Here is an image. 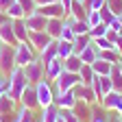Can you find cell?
<instances>
[{"label":"cell","instance_id":"cell-1","mask_svg":"<svg viewBox=\"0 0 122 122\" xmlns=\"http://www.w3.org/2000/svg\"><path fill=\"white\" fill-rule=\"evenodd\" d=\"M26 85H28V81H26L24 70L15 66V68L11 70V74H9V79H7V92L11 94V98L20 100V96H22V92H24Z\"/></svg>","mask_w":122,"mask_h":122},{"label":"cell","instance_id":"cell-2","mask_svg":"<svg viewBox=\"0 0 122 122\" xmlns=\"http://www.w3.org/2000/svg\"><path fill=\"white\" fill-rule=\"evenodd\" d=\"M13 57H15V66H18V68H24L33 59H37V50L28 41H18V44L13 46Z\"/></svg>","mask_w":122,"mask_h":122},{"label":"cell","instance_id":"cell-3","mask_svg":"<svg viewBox=\"0 0 122 122\" xmlns=\"http://www.w3.org/2000/svg\"><path fill=\"white\" fill-rule=\"evenodd\" d=\"M35 92H37L39 109H44V107H48V105H55V85H52V81L44 79V81L35 83Z\"/></svg>","mask_w":122,"mask_h":122},{"label":"cell","instance_id":"cell-4","mask_svg":"<svg viewBox=\"0 0 122 122\" xmlns=\"http://www.w3.org/2000/svg\"><path fill=\"white\" fill-rule=\"evenodd\" d=\"M76 83H81L79 72H68V70H63V72H61L57 79L52 81V85H55V92H57V94L74 89V85H76Z\"/></svg>","mask_w":122,"mask_h":122},{"label":"cell","instance_id":"cell-5","mask_svg":"<svg viewBox=\"0 0 122 122\" xmlns=\"http://www.w3.org/2000/svg\"><path fill=\"white\" fill-rule=\"evenodd\" d=\"M15 68V57H13V46L0 44V74L9 79L11 70Z\"/></svg>","mask_w":122,"mask_h":122},{"label":"cell","instance_id":"cell-6","mask_svg":"<svg viewBox=\"0 0 122 122\" xmlns=\"http://www.w3.org/2000/svg\"><path fill=\"white\" fill-rule=\"evenodd\" d=\"M24 74H26V81L30 83V85H35V83H39V81H44L46 79V72H44V63L39 59H33L30 63H26L24 68Z\"/></svg>","mask_w":122,"mask_h":122},{"label":"cell","instance_id":"cell-7","mask_svg":"<svg viewBox=\"0 0 122 122\" xmlns=\"http://www.w3.org/2000/svg\"><path fill=\"white\" fill-rule=\"evenodd\" d=\"M18 107H20V102L15 100V98H11L9 92H5V94L0 96V116H2L7 122H11L13 113L18 111Z\"/></svg>","mask_w":122,"mask_h":122},{"label":"cell","instance_id":"cell-8","mask_svg":"<svg viewBox=\"0 0 122 122\" xmlns=\"http://www.w3.org/2000/svg\"><path fill=\"white\" fill-rule=\"evenodd\" d=\"M92 89H94V94H96V98H98V102H100V98L113 89V83H111V79H109V74H105V76L96 74L94 81H92Z\"/></svg>","mask_w":122,"mask_h":122},{"label":"cell","instance_id":"cell-9","mask_svg":"<svg viewBox=\"0 0 122 122\" xmlns=\"http://www.w3.org/2000/svg\"><path fill=\"white\" fill-rule=\"evenodd\" d=\"M52 41H55V39L46 33V30H28V44L37 50V55H39L48 44H52Z\"/></svg>","mask_w":122,"mask_h":122},{"label":"cell","instance_id":"cell-10","mask_svg":"<svg viewBox=\"0 0 122 122\" xmlns=\"http://www.w3.org/2000/svg\"><path fill=\"white\" fill-rule=\"evenodd\" d=\"M22 107H26V109H30V111H39V100H37V92H35V85H26L24 87V92H22V96H20V100H18Z\"/></svg>","mask_w":122,"mask_h":122},{"label":"cell","instance_id":"cell-11","mask_svg":"<svg viewBox=\"0 0 122 122\" xmlns=\"http://www.w3.org/2000/svg\"><path fill=\"white\" fill-rule=\"evenodd\" d=\"M72 92H74L76 100H85V102H89V105H96V102H98V98H96V94H94V89H92V85L76 83Z\"/></svg>","mask_w":122,"mask_h":122},{"label":"cell","instance_id":"cell-12","mask_svg":"<svg viewBox=\"0 0 122 122\" xmlns=\"http://www.w3.org/2000/svg\"><path fill=\"white\" fill-rule=\"evenodd\" d=\"M72 111L76 113L81 122H92V116H94V105H89L85 100H76V105L72 107Z\"/></svg>","mask_w":122,"mask_h":122},{"label":"cell","instance_id":"cell-13","mask_svg":"<svg viewBox=\"0 0 122 122\" xmlns=\"http://www.w3.org/2000/svg\"><path fill=\"white\" fill-rule=\"evenodd\" d=\"M37 11L44 15V18H66V9L63 7H61V2H59V0H57V2H50V5H44V7H37Z\"/></svg>","mask_w":122,"mask_h":122},{"label":"cell","instance_id":"cell-14","mask_svg":"<svg viewBox=\"0 0 122 122\" xmlns=\"http://www.w3.org/2000/svg\"><path fill=\"white\" fill-rule=\"evenodd\" d=\"M46 22H48V18H44L39 11H35V13H30V15L24 18V24H26L28 30H46Z\"/></svg>","mask_w":122,"mask_h":122},{"label":"cell","instance_id":"cell-15","mask_svg":"<svg viewBox=\"0 0 122 122\" xmlns=\"http://www.w3.org/2000/svg\"><path fill=\"white\" fill-rule=\"evenodd\" d=\"M55 105L59 107V109H72V107L76 105V96L74 92H61V94H57L55 92Z\"/></svg>","mask_w":122,"mask_h":122},{"label":"cell","instance_id":"cell-16","mask_svg":"<svg viewBox=\"0 0 122 122\" xmlns=\"http://www.w3.org/2000/svg\"><path fill=\"white\" fill-rule=\"evenodd\" d=\"M44 72H46V79H48V81H55L57 76L63 72V59L55 57L50 63H46V66H44Z\"/></svg>","mask_w":122,"mask_h":122},{"label":"cell","instance_id":"cell-17","mask_svg":"<svg viewBox=\"0 0 122 122\" xmlns=\"http://www.w3.org/2000/svg\"><path fill=\"white\" fill-rule=\"evenodd\" d=\"M120 92H116V89H111L109 92V94H105L102 98H100V107H102V109L105 111H116V107H118V102H120Z\"/></svg>","mask_w":122,"mask_h":122},{"label":"cell","instance_id":"cell-18","mask_svg":"<svg viewBox=\"0 0 122 122\" xmlns=\"http://www.w3.org/2000/svg\"><path fill=\"white\" fill-rule=\"evenodd\" d=\"M0 44H7V46H15V44H18L15 33H13V24H11V20L5 22L2 26H0Z\"/></svg>","mask_w":122,"mask_h":122},{"label":"cell","instance_id":"cell-19","mask_svg":"<svg viewBox=\"0 0 122 122\" xmlns=\"http://www.w3.org/2000/svg\"><path fill=\"white\" fill-rule=\"evenodd\" d=\"M63 20L66 18H50L46 22V33H48L52 39H59L61 37V26H63Z\"/></svg>","mask_w":122,"mask_h":122},{"label":"cell","instance_id":"cell-20","mask_svg":"<svg viewBox=\"0 0 122 122\" xmlns=\"http://www.w3.org/2000/svg\"><path fill=\"white\" fill-rule=\"evenodd\" d=\"M66 20L70 22V26H72V30H74V35H87V33H89V24H87L85 18H83V20H76V18L66 15Z\"/></svg>","mask_w":122,"mask_h":122},{"label":"cell","instance_id":"cell-21","mask_svg":"<svg viewBox=\"0 0 122 122\" xmlns=\"http://www.w3.org/2000/svg\"><path fill=\"white\" fill-rule=\"evenodd\" d=\"M11 24H13L15 39H18V41H28V28L24 24V18L22 20H11Z\"/></svg>","mask_w":122,"mask_h":122},{"label":"cell","instance_id":"cell-22","mask_svg":"<svg viewBox=\"0 0 122 122\" xmlns=\"http://www.w3.org/2000/svg\"><path fill=\"white\" fill-rule=\"evenodd\" d=\"M55 57H57V39H55L52 44H48V46H46V48H44V50L37 55V59L41 61L44 66H46V63H50V61H52Z\"/></svg>","mask_w":122,"mask_h":122},{"label":"cell","instance_id":"cell-23","mask_svg":"<svg viewBox=\"0 0 122 122\" xmlns=\"http://www.w3.org/2000/svg\"><path fill=\"white\" fill-rule=\"evenodd\" d=\"M70 55H74V44L66 41V39H57V57L59 59H68Z\"/></svg>","mask_w":122,"mask_h":122},{"label":"cell","instance_id":"cell-24","mask_svg":"<svg viewBox=\"0 0 122 122\" xmlns=\"http://www.w3.org/2000/svg\"><path fill=\"white\" fill-rule=\"evenodd\" d=\"M59 116V107L57 105H48L44 107V109H39V122H55Z\"/></svg>","mask_w":122,"mask_h":122},{"label":"cell","instance_id":"cell-25","mask_svg":"<svg viewBox=\"0 0 122 122\" xmlns=\"http://www.w3.org/2000/svg\"><path fill=\"white\" fill-rule=\"evenodd\" d=\"M35 120V111H30V109H26V107H18V111L13 113V118H11V122H33Z\"/></svg>","mask_w":122,"mask_h":122},{"label":"cell","instance_id":"cell-26","mask_svg":"<svg viewBox=\"0 0 122 122\" xmlns=\"http://www.w3.org/2000/svg\"><path fill=\"white\" fill-rule=\"evenodd\" d=\"M79 59L83 61V63H89V66H92V63L98 59V48H96L94 44H89L85 50H81V52H79Z\"/></svg>","mask_w":122,"mask_h":122},{"label":"cell","instance_id":"cell-27","mask_svg":"<svg viewBox=\"0 0 122 122\" xmlns=\"http://www.w3.org/2000/svg\"><path fill=\"white\" fill-rule=\"evenodd\" d=\"M68 15H70V18H76V20H83L85 15H87V11H85V7H83V0H72Z\"/></svg>","mask_w":122,"mask_h":122},{"label":"cell","instance_id":"cell-28","mask_svg":"<svg viewBox=\"0 0 122 122\" xmlns=\"http://www.w3.org/2000/svg\"><path fill=\"white\" fill-rule=\"evenodd\" d=\"M109 79H111V83H113V89L122 94V68H120V63H113Z\"/></svg>","mask_w":122,"mask_h":122},{"label":"cell","instance_id":"cell-29","mask_svg":"<svg viewBox=\"0 0 122 122\" xmlns=\"http://www.w3.org/2000/svg\"><path fill=\"white\" fill-rule=\"evenodd\" d=\"M94 76H96V72H94V68H92L89 63H83V66H81V70H79V79H81V83L92 85Z\"/></svg>","mask_w":122,"mask_h":122},{"label":"cell","instance_id":"cell-30","mask_svg":"<svg viewBox=\"0 0 122 122\" xmlns=\"http://www.w3.org/2000/svg\"><path fill=\"white\" fill-rule=\"evenodd\" d=\"M81 66H83V61L79 59V55H70L68 59H63V70H68V72H79L81 70Z\"/></svg>","mask_w":122,"mask_h":122},{"label":"cell","instance_id":"cell-31","mask_svg":"<svg viewBox=\"0 0 122 122\" xmlns=\"http://www.w3.org/2000/svg\"><path fill=\"white\" fill-rule=\"evenodd\" d=\"M92 68H94V72L96 74H100V76H105V74H111V68H113V63H109V61H105V59H96L94 63H92Z\"/></svg>","mask_w":122,"mask_h":122},{"label":"cell","instance_id":"cell-32","mask_svg":"<svg viewBox=\"0 0 122 122\" xmlns=\"http://www.w3.org/2000/svg\"><path fill=\"white\" fill-rule=\"evenodd\" d=\"M72 44H74V52H76V55H79L81 50H85V48H87V46L92 44V37H89V33H87V35H76Z\"/></svg>","mask_w":122,"mask_h":122},{"label":"cell","instance_id":"cell-33","mask_svg":"<svg viewBox=\"0 0 122 122\" xmlns=\"http://www.w3.org/2000/svg\"><path fill=\"white\" fill-rule=\"evenodd\" d=\"M98 57L105 59V61H109V63H118L120 61V52L116 48H107V50H98Z\"/></svg>","mask_w":122,"mask_h":122},{"label":"cell","instance_id":"cell-34","mask_svg":"<svg viewBox=\"0 0 122 122\" xmlns=\"http://www.w3.org/2000/svg\"><path fill=\"white\" fill-rule=\"evenodd\" d=\"M7 15H9L11 20H22V18H24V9L20 7V2H18V0H15V2L7 9Z\"/></svg>","mask_w":122,"mask_h":122},{"label":"cell","instance_id":"cell-35","mask_svg":"<svg viewBox=\"0 0 122 122\" xmlns=\"http://www.w3.org/2000/svg\"><path fill=\"white\" fill-rule=\"evenodd\" d=\"M74 30H72V26H70V22L68 20H63V26H61V37L59 39H66V41H74Z\"/></svg>","mask_w":122,"mask_h":122},{"label":"cell","instance_id":"cell-36","mask_svg":"<svg viewBox=\"0 0 122 122\" xmlns=\"http://www.w3.org/2000/svg\"><path fill=\"white\" fill-rule=\"evenodd\" d=\"M107 28H109V26H107L105 22H100V24H96V26H92V28H89V37H92V39H96V37H105Z\"/></svg>","mask_w":122,"mask_h":122},{"label":"cell","instance_id":"cell-37","mask_svg":"<svg viewBox=\"0 0 122 122\" xmlns=\"http://www.w3.org/2000/svg\"><path fill=\"white\" fill-rule=\"evenodd\" d=\"M105 2L107 0H83V7H85V11H100L105 7Z\"/></svg>","mask_w":122,"mask_h":122},{"label":"cell","instance_id":"cell-38","mask_svg":"<svg viewBox=\"0 0 122 122\" xmlns=\"http://www.w3.org/2000/svg\"><path fill=\"white\" fill-rule=\"evenodd\" d=\"M18 2H20V7L24 9V18L37 11V2H35V0H18Z\"/></svg>","mask_w":122,"mask_h":122},{"label":"cell","instance_id":"cell-39","mask_svg":"<svg viewBox=\"0 0 122 122\" xmlns=\"http://www.w3.org/2000/svg\"><path fill=\"white\" fill-rule=\"evenodd\" d=\"M92 44L96 46L98 50H107V48H116V46L107 39V37H96V39H92Z\"/></svg>","mask_w":122,"mask_h":122},{"label":"cell","instance_id":"cell-40","mask_svg":"<svg viewBox=\"0 0 122 122\" xmlns=\"http://www.w3.org/2000/svg\"><path fill=\"white\" fill-rule=\"evenodd\" d=\"M85 20H87L89 28H92V26H96V24H100V22H102V18H100V11H87Z\"/></svg>","mask_w":122,"mask_h":122},{"label":"cell","instance_id":"cell-41","mask_svg":"<svg viewBox=\"0 0 122 122\" xmlns=\"http://www.w3.org/2000/svg\"><path fill=\"white\" fill-rule=\"evenodd\" d=\"M105 5L113 15H122V0H107Z\"/></svg>","mask_w":122,"mask_h":122},{"label":"cell","instance_id":"cell-42","mask_svg":"<svg viewBox=\"0 0 122 122\" xmlns=\"http://www.w3.org/2000/svg\"><path fill=\"white\" fill-rule=\"evenodd\" d=\"M59 116L63 118L66 122H81L79 118H76V113H74L72 109H59Z\"/></svg>","mask_w":122,"mask_h":122},{"label":"cell","instance_id":"cell-43","mask_svg":"<svg viewBox=\"0 0 122 122\" xmlns=\"http://www.w3.org/2000/svg\"><path fill=\"white\" fill-rule=\"evenodd\" d=\"M107 26H109L111 30H116V33H118V35L122 33V22H120V18H118V15H113V20H111L109 24H107Z\"/></svg>","mask_w":122,"mask_h":122},{"label":"cell","instance_id":"cell-44","mask_svg":"<svg viewBox=\"0 0 122 122\" xmlns=\"http://www.w3.org/2000/svg\"><path fill=\"white\" fill-rule=\"evenodd\" d=\"M100 18H102V22H105V24H109V22L113 20V13H111L109 9H107V5L100 9Z\"/></svg>","mask_w":122,"mask_h":122},{"label":"cell","instance_id":"cell-45","mask_svg":"<svg viewBox=\"0 0 122 122\" xmlns=\"http://www.w3.org/2000/svg\"><path fill=\"white\" fill-rule=\"evenodd\" d=\"M105 37L107 39H109L113 46H116V41H118V33H116V30H111V28H107V33H105Z\"/></svg>","mask_w":122,"mask_h":122},{"label":"cell","instance_id":"cell-46","mask_svg":"<svg viewBox=\"0 0 122 122\" xmlns=\"http://www.w3.org/2000/svg\"><path fill=\"white\" fill-rule=\"evenodd\" d=\"M13 2H15V0H0V11H5V13H7V9H9Z\"/></svg>","mask_w":122,"mask_h":122},{"label":"cell","instance_id":"cell-47","mask_svg":"<svg viewBox=\"0 0 122 122\" xmlns=\"http://www.w3.org/2000/svg\"><path fill=\"white\" fill-rule=\"evenodd\" d=\"M116 50H118V52L122 55V33L118 35V41H116Z\"/></svg>","mask_w":122,"mask_h":122},{"label":"cell","instance_id":"cell-48","mask_svg":"<svg viewBox=\"0 0 122 122\" xmlns=\"http://www.w3.org/2000/svg\"><path fill=\"white\" fill-rule=\"evenodd\" d=\"M9 20H11V18H9V15H7L5 11H0V26H2L5 22H9Z\"/></svg>","mask_w":122,"mask_h":122},{"label":"cell","instance_id":"cell-49","mask_svg":"<svg viewBox=\"0 0 122 122\" xmlns=\"http://www.w3.org/2000/svg\"><path fill=\"white\" fill-rule=\"evenodd\" d=\"M7 92V79H0V96Z\"/></svg>","mask_w":122,"mask_h":122},{"label":"cell","instance_id":"cell-50","mask_svg":"<svg viewBox=\"0 0 122 122\" xmlns=\"http://www.w3.org/2000/svg\"><path fill=\"white\" fill-rule=\"evenodd\" d=\"M59 2H61V7L66 9V13L70 11V5H72V0H59Z\"/></svg>","mask_w":122,"mask_h":122},{"label":"cell","instance_id":"cell-51","mask_svg":"<svg viewBox=\"0 0 122 122\" xmlns=\"http://www.w3.org/2000/svg\"><path fill=\"white\" fill-rule=\"evenodd\" d=\"M37 7H44V5H50V2H57V0H35Z\"/></svg>","mask_w":122,"mask_h":122},{"label":"cell","instance_id":"cell-52","mask_svg":"<svg viewBox=\"0 0 122 122\" xmlns=\"http://www.w3.org/2000/svg\"><path fill=\"white\" fill-rule=\"evenodd\" d=\"M116 113L122 116V96H120V102H118V107H116Z\"/></svg>","mask_w":122,"mask_h":122},{"label":"cell","instance_id":"cell-53","mask_svg":"<svg viewBox=\"0 0 122 122\" xmlns=\"http://www.w3.org/2000/svg\"><path fill=\"white\" fill-rule=\"evenodd\" d=\"M55 122H66V120H63V118H61V116H57V120H55Z\"/></svg>","mask_w":122,"mask_h":122},{"label":"cell","instance_id":"cell-54","mask_svg":"<svg viewBox=\"0 0 122 122\" xmlns=\"http://www.w3.org/2000/svg\"><path fill=\"white\" fill-rule=\"evenodd\" d=\"M118 63H120V68H122V55H120V61H118Z\"/></svg>","mask_w":122,"mask_h":122},{"label":"cell","instance_id":"cell-55","mask_svg":"<svg viewBox=\"0 0 122 122\" xmlns=\"http://www.w3.org/2000/svg\"><path fill=\"white\" fill-rule=\"evenodd\" d=\"M0 122H7V120H5V118H2V116H0Z\"/></svg>","mask_w":122,"mask_h":122},{"label":"cell","instance_id":"cell-56","mask_svg":"<svg viewBox=\"0 0 122 122\" xmlns=\"http://www.w3.org/2000/svg\"><path fill=\"white\" fill-rule=\"evenodd\" d=\"M118 120H120V122H122V116H118Z\"/></svg>","mask_w":122,"mask_h":122},{"label":"cell","instance_id":"cell-57","mask_svg":"<svg viewBox=\"0 0 122 122\" xmlns=\"http://www.w3.org/2000/svg\"><path fill=\"white\" fill-rule=\"evenodd\" d=\"M118 18H120V22H122V15H118Z\"/></svg>","mask_w":122,"mask_h":122},{"label":"cell","instance_id":"cell-58","mask_svg":"<svg viewBox=\"0 0 122 122\" xmlns=\"http://www.w3.org/2000/svg\"><path fill=\"white\" fill-rule=\"evenodd\" d=\"M0 79H5V76H2V74H0Z\"/></svg>","mask_w":122,"mask_h":122}]
</instances>
